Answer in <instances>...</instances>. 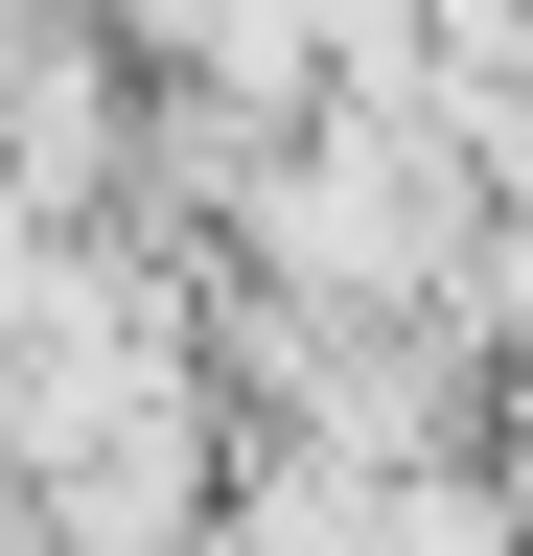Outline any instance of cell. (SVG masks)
<instances>
[{"mask_svg":"<svg viewBox=\"0 0 533 556\" xmlns=\"http://www.w3.org/2000/svg\"><path fill=\"white\" fill-rule=\"evenodd\" d=\"M371 556H510V464H487V441L394 464V486H371Z\"/></svg>","mask_w":533,"mask_h":556,"instance_id":"1","label":"cell"}]
</instances>
